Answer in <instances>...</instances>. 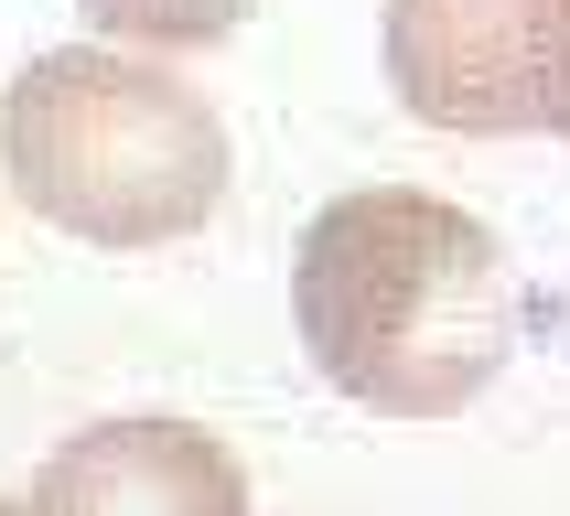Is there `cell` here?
I'll list each match as a JSON object with an SVG mask.
<instances>
[{"instance_id": "cell-4", "label": "cell", "mask_w": 570, "mask_h": 516, "mask_svg": "<svg viewBox=\"0 0 570 516\" xmlns=\"http://www.w3.org/2000/svg\"><path fill=\"white\" fill-rule=\"evenodd\" d=\"M32 516H248V463L205 419H97L43 452Z\"/></svg>"}, {"instance_id": "cell-7", "label": "cell", "mask_w": 570, "mask_h": 516, "mask_svg": "<svg viewBox=\"0 0 570 516\" xmlns=\"http://www.w3.org/2000/svg\"><path fill=\"white\" fill-rule=\"evenodd\" d=\"M0 516H32V495H22V506H11V495H0Z\"/></svg>"}, {"instance_id": "cell-1", "label": "cell", "mask_w": 570, "mask_h": 516, "mask_svg": "<svg viewBox=\"0 0 570 516\" xmlns=\"http://www.w3.org/2000/svg\"><path fill=\"white\" fill-rule=\"evenodd\" d=\"M291 322L334 398L377 419H452L507 377L517 280L484 216L410 183H366L302 226Z\"/></svg>"}, {"instance_id": "cell-6", "label": "cell", "mask_w": 570, "mask_h": 516, "mask_svg": "<svg viewBox=\"0 0 570 516\" xmlns=\"http://www.w3.org/2000/svg\"><path fill=\"white\" fill-rule=\"evenodd\" d=\"M539 129L570 140V0H560V22H549V108H539Z\"/></svg>"}, {"instance_id": "cell-5", "label": "cell", "mask_w": 570, "mask_h": 516, "mask_svg": "<svg viewBox=\"0 0 570 516\" xmlns=\"http://www.w3.org/2000/svg\"><path fill=\"white\" fill-rule=\"evenodd\" d=\"M97 32H119V43H151V54H205L237 32L248 0H76Z\"/></svg>"}, {"instance_id": "cell-3", "label": "cell", "mask_w": 570, "mask_h": 516, "mask_svg": "<svg viewBox=\"0 0 570 516\" xmlns=\"http://www.w3.org/2000/svg\"><path fill=\"white\" fill-rule=\"evenodd\" d=\"M549 22L560 0H387V87L410 119L463 129V140L539 129Z\"/></svg>"}, {"instance_id": "cell-2", "label": "cell", "mask_w": 570, "mask_h": 516, "mask_svg": "<svg viewBox=\"0 0 570 516\" xmlns=\"http://www.w3.org/2000/svg\"><path fill=\"white\" fill-rule=\"evenodd\" d=\"M0 172L87 248H173L226 205V119L140 54H32L0 97Z\"/></svg>"}]
</instances>
